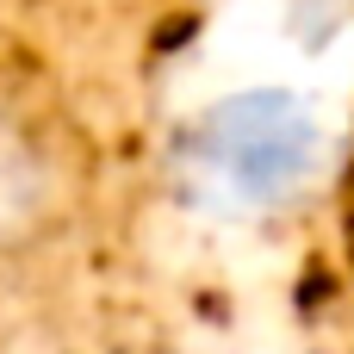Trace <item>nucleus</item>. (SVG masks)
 Wrapping results in <instances>:
<instances>
[{
	"label": "nucleus",
	"instance_id": "nucleus-1",
	"mask_svg": "<svg viewBox=\"0 0 354 354\" xmlns=\"http://www.w3.org/2000/svg\"><path fill=\"white\" fill-rule=\"evenodd\" d=\"M324 162V124L299 93L255 87L218 100L193 131L199 180L230 205H280Z\"/></svg>",
	"mask_w": 354,
	"mask_h": 354
},
{
	"label": "nucleus",
	"instance_id": "nucleus-2",
	"mask_svg": "<svg viewBox=\"0 0 354 354\" xmlns=\"http://www.w3.org/2000/svg\"><path fill=\"white\" fill-rule=\"evenodd\" d=\"M68 218V162L50 131L12 106H0V261L37 249Z\"/></svg>",
	"mask_w": 354,
	"mask_h": 354
}]
</instances>
